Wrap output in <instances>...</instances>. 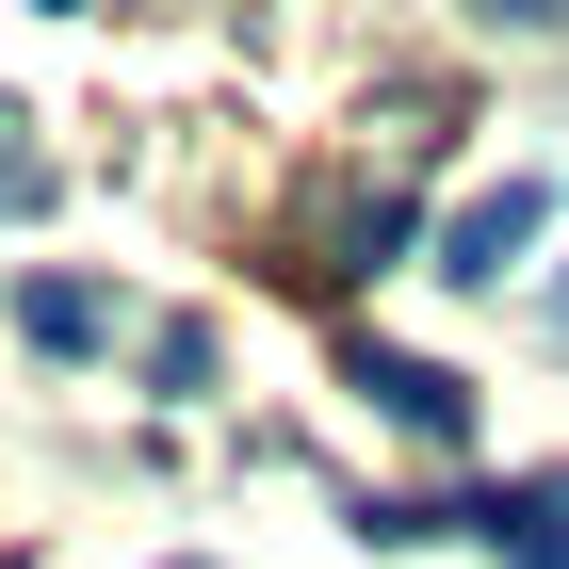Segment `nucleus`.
I'll return each instance as SVG.
<instances>
[{
	"instance_id": "f257e3e1",
	"label": "nucleus",
	"mask_w": 569,
	"mask_h": 569,
	"mask_svg": "<svg viewBox=\"0 0 569 569\" xmlns=\"http://www.w3.org/2000/svg\"><path fill=\"white\" fill-rule=\"evenodd\" d=\"M407 261V196L391 179H342V196H326V212H293V293H342V277H391Z\"/></svg>"
},
{
	"instance_id": "f03ea898",
	"label": "nucleus",
	"mask_w": 569,
	"mask_h": 569,
	"mask_svg": "<svg viewBox=\"0 0 569 569\" xmlns=\"http://www.w3.org/2000/svg\"><path fill=\"white\" fill-rule=\"evenodd\" d=\"M342 391L375 407V423H407V439H439V456L472 439V375H439V358H407V342H358V358H342Z\"/></svg>"
},
{
	"instance_id": "7ed1b4c3",
	"label": "nucleus",
	"mask_w": 569,
	"mask_h": 569,
	"mask_svg": "<svg viewBox=\"0 0 569 569\" xmlns=\"http://www.w3.org/2000/svg\"><path fill=\"white\" fill-rule=\"evenodd\" d=\"M537 228H553V179H488L472 212L439 228V277H456V293H488V277H521V261H537Z\"/></svg>"
},
{
	"instance_id": "20e7f679",
	"label": "nucleus",
	"mask_w": 569,
	"mask_h": 569,
	"mask_svg": "<svg viewBox=\"0 0 569 569\" xmlns=\"http://www.w3.org/2000/svg\"><path fill=\"white\" fill-rule=\"evenodd\" d=\"M488 553H505V569H569V472L488 488Z\"/></svg>"
},
{
	"instance_id": "39448f33",
	"label": "nucleus",
	"mask_w": 569,
	"mask_h": 569,
	"mask_svg": "<svg viewBox=\"0 0 569 569\" xmlns=\"http://www.w3.org/2000/svg\"><path fill=\"white\" fill-rule=\"evenodd\" d=\"M17 326H33V358H98V277H17Z\"/></svg>"
},
{
	"instance_id": "423d86ee",
	"label": "nucleus",
	"mask_w": 569,
	"mask_h": 569,
	"mask_svg": "<svg viewBox=\"0 0 569 569\" xmlns=\"http://www.w3.org/2000/svg\"><path fill=\"white\" fill-rule=\"evenodd\" d=\"M33 196H49V163L17 147V114H0V212H33Z\"/></svg>"
},
{
	"instance_id": "0eeeda50",
	"label": "nucleus",
	"mask_w": 569,
	"mask_h": 569,
	"mask_svg": "<svg viewBox=\"0 0 569 569\" xmlns=\"http://www.w3.org/2000/svg\"><path fill=\"white\" fill-rule=\"evenodd\" d=\"M553 342H569V277H553Z\"/></svg>"
},
{
	"instance_id": "6e6552de",
	"label": "nucleus",
	"mask_w": 569,
	"mask_h": 569,
	"mask_svg": "<svg viewBox=\"0 0 569 569\" xmlns=\"http://www.w3.org/2000/svg\"><path fill=\"white\" fill-rule=\"evenodd\" d=\"M179 569H196V553H179Z\"/></svg>"
}]
</instances>
